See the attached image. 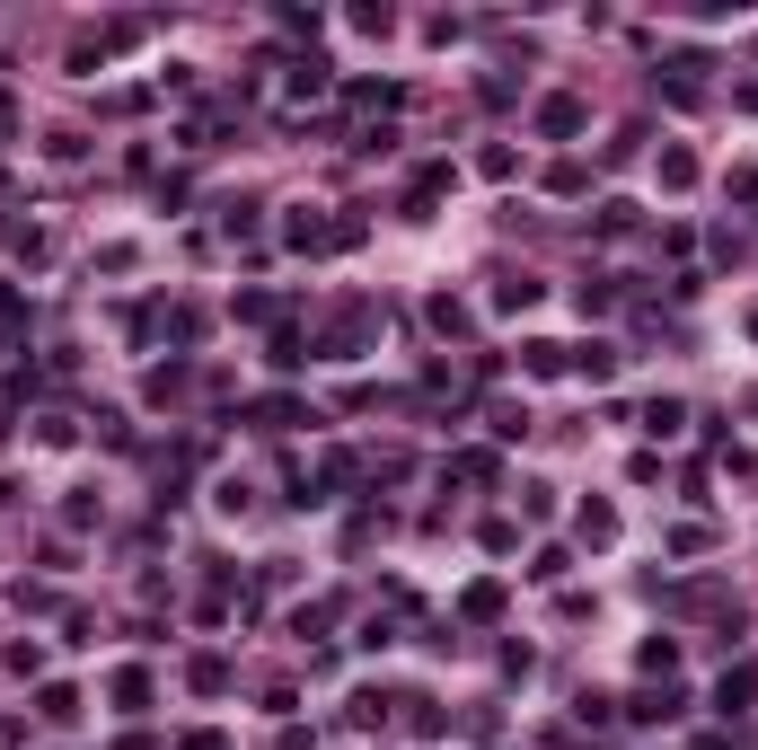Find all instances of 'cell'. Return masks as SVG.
Listing matches in <instances>:
<instances>
[{
  "label": "cell",
  "instance_id": "1",
  "mask_svg": "<svg viewBox=\"0 0 758 750\" xmlns=\"http://www.w3.org/2000/svg\"><path fill=\"white\" fill-rule=\"evenodd\" d=\"M538 124H548V133H574V124H582V106H574V97H548V116H538Z\"/></svg>",
  "mask_w": 758,
  "mask_h": 750
}]
</instances>
